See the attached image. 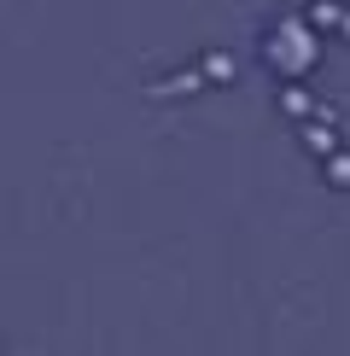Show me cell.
<instances>
[{
	"label": "cell",
	"instance_id": "6da1fadb",
	"mask_svg": "<svg viewBox=\"0 0 350 356\" xmlns=\"http://www.w3.org/2000/svg\"><path fill=\"white\" fill-rule=\"evenodd\" d=\"M315 58H321V41H315V29L303 18H281L269 35H262V65H269L274 76H286V82L310 76Z\"/></svg>",
	"mask_w": 350,
	"mask_h": 356
}]
</instances>
